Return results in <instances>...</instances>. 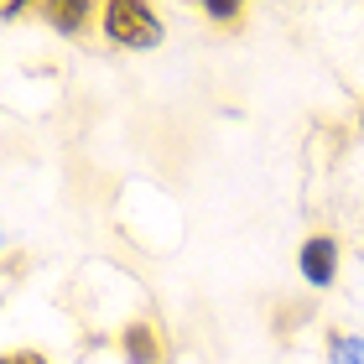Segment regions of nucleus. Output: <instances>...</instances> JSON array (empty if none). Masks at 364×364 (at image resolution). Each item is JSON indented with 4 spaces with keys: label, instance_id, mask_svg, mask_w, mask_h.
Masks as SVG:
<instances>
[{
    "label": "nucleus",
    "instance_id": "6",
    "mask_svg": "<svg viewBox=\"0 0 364 364\" xmlns=\"http://www.w3.org/2000/svg\"><path fill=\"white\" fill-rule=\"evenodd\" d=\"M235 11H240V6H229V0H213V6H208V16H219V21H229Z\"/></svg>",
    "mask_w": 364,
    "mask_h": 364
},
{
    "label": "nucleus",
    "instance_id": "4",
    "mask_svg": "<svg viewBox=\"0 0 364 364\" xmlns=\"http://www.w3.org/2000/svg\"><path fill=\"white\" fill-rule=\"evenodd\" d=\"M47 16H53L63 31H78V21H84V0H78V6H47Z\"/></svg>",
    "mask_w": 364,
    "mask_h": 364
},
{
    "label": "nucleus",
    "instance_id": "3",
    "mask_svg": "<svg viewBox=\"0 0 364 364\" xmlns=\"http://www.w3.org/2000/svg\"><path fill=\"white\" fill-rule=\"evenodd\" d=\"M125 354H130V364H156L151 328H125Z\"/></svg>",
    "mask_w": 364,
    "mask_h": 364
},
{
    "label": "nucleus",
    "instance_id": "2",
    "mask_svg": "<svg viewBox=\"0 0 364 364\" xmlns=\"http://www.w3.org/2000/svg\"><path fill=\"white\" fill-rule=\"evenodd\" d=\"M302 276L312 281V287H328V281L338 276V245L328 235H312L302 245Z\"/></svg>",
    "mask_w": 364,
    "mask_h": 364
},
{
    "label": "nucleus",
    "instance_id": "1",
    "mask_svg": "<svg viewBox=\"0 0 364 364\" xmlns=\"http://www.w3.org/2000/svg\"><path fill=\"white\" fill-rule=\"evenodd\" d=\"M105 31L120 47H156L161 42V21L146 6H136V0H114V6H105Z\"/></svg>",
    "mask_w": 364,
    "mask_h": 364
},
{
    "label": "nucleus",
    "instance_id": "5",
    "mask_svg": "<svg viewBox=\"0 0 364 364\" xmlns=\"http://www.w3.org/2000/svg\"><path fill=\"white\" fill-rule=\"evenodd\" d=\"M333 364H364V338H338L333 343Z\"/></svg>",
    "mask_w": 364,
    "mask_h": 364
},
{
    "label": "nucleus",
    "instance_id": "8",
    "mask_svg": "<svg viewBox=\"0 0 364 364\" xmlns=\"http://www.w3.org/2000/svg\"><path fill=\"white\" fill-rule=\"evenodd\" d=\"M359 125H364V114H359Z\"/></svg>",
    "mask_w": 364,
    "mask_h": 364
},
{
    "label": "nucleus",
    "instance_id": "7",
    "mask_svg": "<svg viewBox=\"0 0 364 364\" xmlns=\"http://www.w3.org/2000/svg\"><path fill=\"white\" fill-rule=\"evenodd\" d=\"M6 364H47V359H42V354H11Z\"/></svg>",
    "mask_w": 364,
    "mask_h": 364
}]
</instances>
